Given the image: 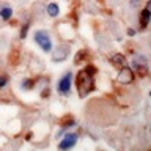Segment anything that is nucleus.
<instances>
[{
	"label": "nucleus",
	"mask_w": 151,
	"mask_h": 151,
	"mask_svg": "<svg viewBox=\"0 0 151 151\" xmlns=\"http://www.w3.org/2000/svg\"><path fill=\"white\" fill-rule=\"evenodd\" d=\"M28 28H30V21H27V22L22 25V28H21V33H19V38H21V40H25V38H27Z\"/></svg>",
	"instance_id": "obj_14"
},
{
	"label": "nucleus",
	"mask_w": 151,
	"mask_h": 151,
	"mask_svg": "<svg viewBox=\"0 0 151 151\" xmlns=\"http://www.w3.org/2000/svg\"><path fill=\"white\" fill-rule=\"evenodd\" d=\"M112 61V65L113 66H118V68H123V66H126V57L124 55H121V54H115L110 58Z\"/></svg>",
	"instance_id": "obj_9"
},
{
	"label": "nucleus",
	"mask_w": 151,
	"mask_h": 151,
	"mask_svg": "<svg viewBox=\"0 0 151 151\" xmlns=\"http://www.w3.org/2000/svg\"><path fill=\"white\" fill-rule=\"evenodd\" d=\"M46 11H47V14H49L50 17H57L60 14V6L57 3H49L47 8H46Z\"/></svg>",
	"instance_id": "obj_10"
},
{
	"label": "nucleus",
	"mask_w": 151,
	"mask_h": 151,
	"mask_svg": "<svg viewBox=\"0 0 151 151\" xmlns=\"http://www.w3.org/2000/svg\"><path fill=\"white\" fill-rule=\"evenodd\" d=\"M0 17H2L3 21H9V19L13 17V9L9 6H3L0 9Z\"/></svg>",
	"instance_id": "obj_11"
},
{
	"label": "nucleus",
	"mask_w": 151,
	"mask_h": 151,
	"mask_svg": "<svg viewBox=\"0 0 151 151\" xmlns=\"http://www.w3.org/2000/svg\"><path fill=\"white\" fill-rule=\"evenodd\" d=\"M35 42L44 52H50L52 50V40H50L49 33H47L46 30H38L35 33Z\"/></svg>",
	"instance_id": "obj_2"
},
{
	"label": "nucleus",
	"mask_w": 151,
	"mask_h": 151,
	"mask_svg": "<svg viewBox=\"0 0 151 151\" xmlns=\"http://www.w3.org/2000/svg\"><path fill=\"white\" fill-rule=\"evenodd\" d=\"M137 2L140 3V0H132V2H131V6H135V5H137Z\"/></svg>",
	"instance_id": "obj_18"
},
{
	"label": "nucleus",
	"mask_w": 151,
	"mask_h": 151,
	"mask_svg": "<svg viewBox=\"0 0 151 151\" xmlns=\"http://www.w3.org/2000/svg\"><path fill=\"white\" fill-rule=\"evenodd\" d=\"M71 83H73V74L71 73H66L63 77L60 79V82H58V93L60 94H69L71 91Z\"/></svg>",
	"instance_id": "obj_4"
},
{
	"label": "nucleus",
	"mask_w": 151,
	"mask_h": 151,
	"mask_svg": "<svg viewBox=\"0 0 151 151\" xmlns=\"http://www.w3.org/2000/svg\"><path fill=\"white\" fill-rule=\"evenodd\" d=\"M150 16H151V13H150V3H146V6L142 9V13H140V27H142V28H146V27H148Z\"/></svg>",
	"instance_id": "obj_8"
},
{
	"label": "nucleus",
	"mask_w": 151,
	"mask_h": 151,
	"mask_svg": "<svg viewBox=\"0 0 151 151\" xmlns=\"http://www.w3.org/2000/svg\"><path fill=\"white\" fill-rule=\"evenodd\" d=\"M6 82H8V77H6V76H0V88H3L5 87V85H6Z\"/></svg>",
	"instance_id": "obj_16"
},
{
	"label": "nucleus",
	"mask_w": 151,
	"mask_h": 151,
	"mask_svg": "<svg viewBox=\"0 0 151 151\" xmlns=\"http://www.w3.org/2000/svg\"><path fill=\"white\" fill-rule=\"evenodd\" d=\"M135 76H134V71H132L131 68H127V66H123V68H120V73H118V77L116 80L123 85H129L134 82Z\"/></svg>",
	"instance_id": "obj_3"
},
{
	"label": "nucleus",
	"mask_w": 151,
	"mask_h": 151,
	"mask_svg": "<svg viewBox=\"0 0 151 151\" xmlns=\"http://www.w3.org/2000/svg\"><path fill=\"white\" fill-rule=\"evenodd\" d=\"M127 33H129L131 36H134V35H135V30H132V28H129V30H127Z\"/></svg>",
	"instance_id": "obj_17"
},
{
	"label": "nucleus",
	"mask_w": 151,
	"mask_h": 151,
	"mask_svg": "<svg viewBox=\"0 0 151 151\" xmlns=\"http://www.w3.org/2000/svg\"><path fill=\"white\" fill-rule=\"evenodd\" d=\"M94 74H96V68L93 65L85 66L80 69L77 76H76V88L80 98H87L90 93L94 90Z\"/></svg>",
	"instance_id": "obj_1"
},
{
	"label": "nucleus",
	"mask_w": 151,
	"mask_h": 151,
	"mask_svg": "<svg viewBox=\"0 0 151 151\" xmlns=\"http://www.w3.org/2000/svg\"><path fill=\"white\" fill-rule=\"evenodd\" d=\"M35 82H36L35 79H24L22 83H21V87L24 90H32L33 87H35Z\"/></svg>",
	"instance_id": "obj_13"
},
{
	"label": "nucleus",
	"mask_w": 151,
	"mask_h": 151,
	"mask_svg": "<svg viewBox=\"0 0 151 151\" xmlns=\"http://www.w3.org/2000/svg\"><path fill=\"white\" fill-rule=\"evenodd\" d=\"M146 57H143V55H139V57H135L134 58V68H135V71L139 73V76H146V73H148V63H146Z\"/></svg>",
	"instance_id": "obj_6"
},
{
	"label": "nucleus",
	"mask_w": 151,
	"mask_h": 151,
	"mask_svg": "<svg viewBox=\"0 0 151 151\" xmlns=\"http://www.w3.org/2000/svg\"><path fill=\"white\" fill-rule=\"evenodd\" d=\"M50 52H52V61H54V63H60V61L68 58L69 47L68 46H58L55 50H50Z\"/></svg>",
	"instance_id": "obj_5"
},
{
	"label": "nucleus",
	"mask_w": 151,
	"mask_h": 151,
	"mask_svg": "<svg viewBox=\"0 0 151 151\" xmlns=\"http://www.w3.org/2000/svg\"><path fill=\"white\" fill-rule=\"evenodd\" d=\"M87 57H88V52L85 50V49L79 50V54L76 55V58H74V63H76V65H80V63H82V61H83L85 58H87Z\"/></svg>",
	"instance_id": "obj_12"
},
{
	"label": "nucleus",
	"mask_w": 151,
	"mask_h": 151,
	"mask_svg": "<svg viewBox=\"0 0 151 151\" xmlns=\"http://www.w3.org/2000/svg\"><path fill=\"white\" fill-rule=\"evenodd\" d=\"M77 143V135L76 134H66L63 137V140L58 143V148L60 150H71L73 146H76Z\"/></svg>",
	"instance_id": "obj_7"
},
{
	"label": "nucleus",
	"mask_w": 151,
	"mask_h": 151,
	"mask_svg": "<svg viewBox=\"0 0 151 151\" xmlns=\"http://www.w3.org/2000/svg\"><path fill=\"white\" fill-rule=\"evenodd\" d=\"M74 124H76V120H74V118H71V116L61 121V127H65V129H66V127H71V126H74Z\"/></svg>",
	"instance_id": "obj_15"
}]
</instances>
